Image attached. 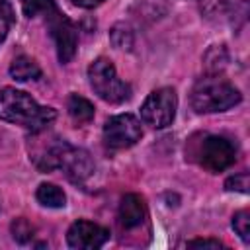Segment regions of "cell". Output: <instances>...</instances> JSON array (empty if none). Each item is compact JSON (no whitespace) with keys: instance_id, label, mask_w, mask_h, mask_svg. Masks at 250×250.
<instances>
[{"instance_id":"6da1fadb","label":"cell","mask_w":250,"mask_h":250,"mask_svg":"<svg viewBox=\"0 0 250 250\" xmlns=\"http://www.w3.org/2000/svg\"><path fill=\"white\" fill-rule=\"evenodd\" d=\"M57 117V111L47 105H39L27 92L16 88L0 90V119L6 123L21 125L31 133L45 131Z\"/></svg>"},{"instance_id":"7a4b0ae2","label":"cell","mask_w":250,"mask_h":250,"mask_svg":"<svg viewBox=\"0 0 250 250\" xmlns=\"http://www.w3.org/2000/svg\"><path fill=\"white\" fill-rule=\"evenodd\" d=\"M31 158L41 172H53L59 168L74 184H86V180L94 174L92 156L84 148L72 146L62 139H57Z\"/></svg>"},{"instance_id":"3957f363","label":"cell","mask_w":250,"mask_h":250,"mask_svg":"<svg viewBox=\"0 0 250 250\" xmlns=\"http://www.w3.org/2000/svg\"><path fill=\"white\" fill-rule=\"evenodd\" d=\"M242 100L240 92L219 72L199 78L189 94V104L197 113H217L234 107Z\"/></svg>"},{"instance_id":"277c9868","label":"cell","mask_w":250,"mask_h":250,"mask_svg":"<svg viewBox=\"0 0 250 250\" xmlns=\"http://www.w3.org/2000/svg\"><path fill=\"white\" fill-rule=\"evenodd\" d=\"M88 80H90L92 90L107 104H121L125 100H129V96H131L129 84L117 76L113 62L105 57L96 59L88 66Z\"/></svg>"},{"instance_id":"5b68a950","label":"cell","mask_w":250,"mask_h":250,"mask_svg":"<svg viewBox=\"0 0 250 250\" xmlns=\"http://www.w3.org/2000/svg\"><path fill=\"white\" fill-rule=\"evenodd\" d=\"M178 96L172 88H158L148 94L141 105V119L152 129L168 127L176 117Z\"/></svg>"},{"instance_id":"8992f818","label":"cell","mask_w":250,"mask_h":250,"mask_svg":"<svg viewBox=\"0 0 250 250\" xmlns=\"http://www.w3.org/2000/svg\"><path fill=\"white\" fill-rule=\"evenodd\" d=\"M45 23L49 25V31H51V37L55 41V47H57V57L62 64L70 62V59L74 57L76 53V45H78V29L76 25L55 6L53 10H49L45 16H43Z\"/></svg>"},{"instance_id":"52a82bcc","label":"cell","mask_w":250,"mask_h":250,"mask_svg":"<svg viewBox=\"0 0 250 250\" xmlns=\"http://www.w3.org/2000/svg\"><path fill=\"white\" fill-rule=\"evenodd\" d=\"M143 137L141 121L131 113H119L105 121L104 125V143L111 150H123L133 146Z\"/></svg>"},{"instance_id":"ba28073f","label":"cell","mask_w":250,"mask_h":250,"mask_svg":"<svg viewBox=\"0 0 250 250\" xmlns=\"http://www.w3.org/2000/svg\"><path fill=\"white\" fill-rule=\"evenodd\" d=\"M236 160V146L223 135H209L199 146V162L211 172H223Z\"/></svg>"},{"instance_id":"9c48e42d","label":"cell","mask_w":250,"mask_h":250,"mask_svg":"<svg viewBox=\"0 0 250 250\" xmlns=\"http://www.w3.org/2000/svg\"><path fill=\"white\" fill-rule=\"evenodd\" d=\"M107 240H109V230L96 223H90L86 219L72 223L66 232L68 246L76 248V250H96V248L104 246Z\"/></svg>"},{"instance_id":"30bf717a","label":"cell","mask_w":250,"mask_h":250,"mask_svg":"<svg viewBox=\"0 0 250 250\" xmlns=\"http://www.w3.org/2000/svg\"><path fill=\"white\" fill-rule=\"evenodd\" d=\"M148 221V211L146 203L141 195L137 193H127L121 197L119 209H117V225L121 232H135L141 227H145Z\"/></svg>"},{"instance_id":"8fae6325","label":"cell","mask_w":250,"mask_h":250,"mask_svg":"<svg viewBox=\"0 0 250 250\" xmlns=\"http://www.w3.org/2000/svg\"><path fill=\"white\" fill-rule=\"evenodd\" d=\"M10 76L18 82H27V80H35L41 76V68L37 66V62L31 57L20 55L12 61L10 64Z\"/></svg>"},{"instance_id":"7c38bea8","label":"cell","mask_w":250,"mask_h":250,"mask_svg":"<svg viewBox=\"0 0 250 250\" xmlns=\"http://www.w3.org/2000/svg\"><path fill=\"white\" fill-rule=\"evenodd\" d=\"M35 197L43 207H51V209H61L66 203L64 191L55 184H41L35 191Z\"/></svg>"},{"instance_id":"4fadbf2b","label":"cell","mask_w":250,"mask_h":250,"mask_svg":"<svg viewBox=\"0 0 250 250\" xmlns=\"http://www.w3.org/2000/svg\"><path fill=\"white\" fill-rule=\"evenodd\" d=\"M66 109H68V115H70L76 123H88V121L94 119V105H92L86 98H82V96H78V94H72V96L68 98Z\"/></svg>"},{"instance_id":"5bb4252c","label":"cell","mask_w":250,"mask_h":250,"mask_svg":"<svg viewBox=\"0 0 250 250\" xmlns=\"http://www.w3.org/2000/svg\"><path fill=\"white\" fill-rule=\"evenodd\" d=\"M10 230H12V236H14V240H16V242L25 244V242H29V240L33 238L35 227H33V225H31L27 219L18 217V219H14V221H12Z\"/></svg>"},{"instance_id":"9a60e30c","label":"cell","mask_w":250,"mask_h":250,"mask_svg":"<svg viewBox=\"0 0 250 250\" xmlns=\"http://www.w3.org/2000/svg\"><path fill=\"white\" fill-rule=\"evenodd\" d=\"M55 6V0H21V10L27 18H43Z\"/></svg>"},{"instance_id":"2e32d148","label":"cell","mask_w":250,"mask_h":250,"mask_svg":"<svg viewBox=\"0 0 250 250\" xmlns=\"http://www.w3.org/2000/svg\"><path fill=\"white\" fill-rule=\"evenodd\" d=\"M109 39H111L113 47H117V49H127L129 51L133 47V31L123 23L113 25V29L109 31Z\"/></svg>"},{"instance_id":"e0dca14e","label":"cell","mask_w":250,"mask_h":250,"mask_svg":"<svg viewBox=\"0 0 250 250\" xmlns=\"http://www.w3.org/2000/svg\"><path fill=\"white\" fill-rule=\"evenodd\" d=\"M232 229L242 238V242L248 244L250 242V213L248 211L234 213V217H232Z\"/></svg>"},{"instance_id":"ac0fdd59","label":"cell","mask_w":250,"mask_h":250,"mask_svg":"<svg viewBox=\"0 0 250 250\" xmlns=\"http://www.w3.org/2000/svg\"><path fill=\"white\" fill-rule=\"evenodd\" d=\"M16 16H14V8L8 0H0V43L8 37V31L14 23Z\"/></svg>"},{"instance_id":"d6986e66","label":"cell","mask_w":250,"mask_h":250,"mask_svg":"<svg viewBox=\"0 0 250 250\" xmlns=\"http://www.w3.org/2000/svg\"><path fill=\"white\" fill-rule=\"evenodd\" d=\"M248 188H250V178H248L246 172H242V174H234V176H230V178L225 182V189H227V191L248 193Z\"/></svg>"},{"instance_id":"ffe728a7","label":"cell","mask_w":250,"mask_h":250,"mask_svg":"<svg viewBox=\"0 0 250 250\" xmlns=\"http://www.w3.org/2000/svg\"><path fill=\"white\" fill-rule=\"evenodd\" d=\"M227 2L229 0H201V8L207 14H217V12H221L227 6Z\"/></svg>"},{"instance_id":"44dd1931","label":"cell","mask_w":250,"mask_h":250,"mask_svg":"<svg viewBox=\"0 0 250 250\" xmlns=\"http://www.w3.org/2000/svg\"><path fill=\"white\" fill-rule=\"evenodd\" d=\"M189 248H221L223 244L219 240H213V238H197V240H191L188 242Z\"/></svg>"},{"instance_id":"7402d4cb","label":"cell","mask_w":250,"mask_h":250,"mask_svg":"<svg viewBox=\"0 0 250 250\" xmlns=\"http://www.w3.org/2000/svg\"><path fill=\"white\" fill-rule=\"evenodd\" d=\"M74 6H78V8H86V10H90V8H96V6H100L104 0H70Z\"/></svg>"}]
</instances>
